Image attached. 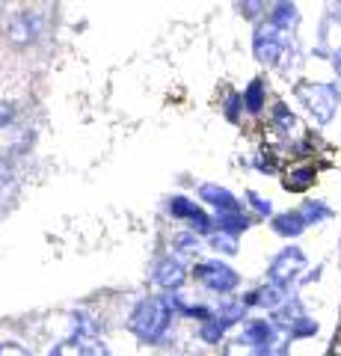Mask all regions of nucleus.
I'll return each instance as SVG.
<instances>
[{"label": "nucleus", "instance_id": "nucleus-1", "mask_svg": "<svg viewBox=\"0 0 341 356\" xmlns=\"http://www.w3.org/2000/svg\"><path fill=\"white\" fill-rule=\"evenodd\" d=\"M172 297H146L140 300L131 312V332L146 341V344H155L167 336V330L172 324Z\"/></svg>", "mask_w": 341, "mask_h": 356}, {"label": "nucleus", "instance_id": "nucleus-2", "mask_svg": "<svg viewBox=\"0 0 341 356\" xmlns=\"http://www.w3.org/2000/svg\"><path fill=\"white\" fill-rule=\"evenodd\" d=\"M297 98L306 104V110L317 122H329L335 116V107L341 104V86L338 83H303V86H297Z\"/></svg>", "mask_w": 341, "mask_h": 356}, {"label": "nucleus", "instance_id": "nucleus-3", "mask_svg": "<svg viewBox=\"0 0 341 356\" xmlns=\"http://www.w3.org/2000/svg\"><path fill=\"white\" fill-rule=\"evenodd\" d=\"M193 273H196V280L214 294H232L240 285V273L235 270V267H228L226 261H217V259L196 264Z\"/></svg>", "mask_w": 341, "mask_h": 356}, {"label": "nucleus", "instance_id": "nucleus-4", "mask_svg": "<svg viewBox=\"0 0 341 356\" xmlns=\"http://www.w3.org/2000/svg\"><path fill=\"white\" fill-rule=\"evenodd\" d=\"M303 270H306V252L300 247H285V250H279V255H273L267 273H270L273 285L288 288Z\"/></svg>", "mask_w": 341, "mask_h": 356}, {"label": "nucleus", "instance_id": "nucleus-5", "mask_svg": "<svg viewBox=\"0 0 341 356\" xmlns=\"http://www.w3.org/2000/svg\"><path fill=\"white\" fill-rule=\"evenodd\" d=\"M169 214L184 220V226H190L196 235H214V220L205 214V211L199 208V202H193V199L187 196H172L169 199Z\"/></svg>", "mask_w": 341, "mask_h": 356}, {"label": "nucleus", "instance_id": "nucleus-6", "mask_svg": "<svg viewBox=\"0 0 341 356\" xmlns=\"http://www.w3.org/2000/svg\"><path fill=\"white\" fill-rule=\"evenodd\" d=\"M252 51H256V60L264 65H276L282 60V51H285V39H282V30H276L267 21L256 30L252 36Z\"/></svg>", "mask_w": 341, "mask_h": 356}, {"label": "nucleus", "instance_id": "nucleus-7", "mask_svg": "<svg viewBox=\"0 0 341 356\" xmlns=\"http://www.w3.org/2000/svg\"><path fill=\"white\" fill-rule=\"evenodd\" d=\"M276 336H279V327L267 318H247L244 321V339L249 344H256L264 356H273L270 344H276Z\"/></svg>", "mask_w": 341, "mask_h": 356}, {"label": "nucleus", "instance_id": "nucleus-8", "mask_svg": "<svg viewBox=\"0 0 341 356\" xmlns=\"http://www.w3.org/2000/svg\"><path fill=\"white\" fill-rule=\"evenodd\" d=\"M187 280V264L181 259H175V255H167V259H160L155 264V273H151V282L163 291H175V288H181Z\"/></svg>", "mask_w": 341, "mask_h": 356}, {"label": "nucleus", "instance_id": "nucleus-9", "mask_svg": "<svg viewBox=\"0 0 341 356\" xmlns=\"http://www.w3.org/2000/svg\"><path fill=\"white\" fill-rule=\"evenodd\" d=\"M9 42L15 44H30L42 36V15L39 13H18L9 21Z\"/></svg>", "mask_w": 341, "mask_h": 356}, {"label": "nucleus", "instance_id": "nucleus-10", "mask_svg": "<svg viewBox=\"0 0 341 356\" xmlns=\"http://www.w3.org/2000/svg\"><path fill=\"white\" fill-rule=\"evenodd\" d=\"M199 196L217 211V217L219 214H238V211H244V208H240V202H238V196L232 191H226V187H219V184H202L199 187Z\"/></svg>", "mask_w": 341, "mask_h": 356}, {"label": "nucleus", "instance_id": "nucleus-11", "mask_svg": "<svg viewBox=\"0 0 341 356\" xmlns=\"http://www.w3.org/2000/svg\"><path fill=\"white\" fill-rule=\"evenodd\" d=\"M244 303L247 306H261V309H282L285 303H288V288H282V285H258L256 291H249L244 297Z\"/></svg>", "mask_w": 341, "mask_h": 356}, {"label": "nucleus", "instance_id": "nucleus-12", "mask_svg": "<svg viewBox=\"0 0 341 356\" xmlns=\"http://www.w3.org/2000/svg\"><path fill=\"white\" fill-rule=\"evenodd\" d=\"M309 226V222L303 220L300 211H285V214H276L273 217V232L282 238H297V235H303V229Z\"/></svg>", "mask_w": 341, "mask_h": 356}, {"label": "nucleus", "instance_id": "nucleus-13", "mask_svg": "<svg viewBox=\"0 0 341 356\" xmlns=\"http://www.w3.org/2000/svg\"><path fill=\"white\" fill-rule=\"evenodd\" d=\"M247 303H244V300H238V297H232V300H223V303H219L217 306V312H214V315L219 318V321H223V324L226 327H235V324H240V321H247Z\"/></svg>", "mask_w": 341, "mask_h": 356}, {"label": "nucleus", "instance_id": "nucleus-14", "mask_svg": "<svg viewBox=\"0 0 341 356\" xmlns=\"http://www.w3.org/2000/svg\"><path fill=\"white\" fill-rule=\"evenodd\" d=\"M249 217L244 214V211H238V214H219L214 217V232H226V235H240V232L249 229Z\"/></svg>", "mask_w": 341, "mask_h": 356}, {"label": "nucleus", "instance_id": "nucleus-15", "mask_svg": "<svg viewBox=\"0 0 341 356\" xmlns=\"http://www.w3.org/2000/svg\"><path fill=\"white\" fill-rule=\"evenodd\" d=\"M264 98H267V89H264V81H252L244 92V107L249 113H261L264 110Z\"/></svg>", "mask_w": 341, "mask_h": 356}, {"label": "nucleus", "instance_id": "nucleus-16", "mask_svg": "<svg viewBox=\"0 0 341 356\" xmlns=\"http://www.w3.org/2000/svg\"><path fill=\"white\" fill-rule=\"evenodd\" d=\"M226 324L219 321L217 315H211L208 321H202V327H199V336H202V341H208V344H219L223 341V336H226Z\"/></svg>", "mask_w": 341, "mask_h": 356}, {"label": "nucleus", "instance_id": "nucleus-17", "mask_svg": "<svg viewBox=\"0 0 341 356\" xmlns=\"http://www.w3.org/2000/svg\"><path fill=\"white\" fill-rule=\"evenodd\" d=\"M270 24L276 30H285V27L297 24V6L294 3H276L273 6V15H270Z\"/></svg>", "mask_w": 341, "mask_h": 356}, {"label": "nucleus", "instance_id": "nucleus-18", "mask_svg": "<svg viewBox=\"0 0 341 356\" xmlns=\"http://www.w3.org/2000/svg\"><path fill=\"white\" fill-rule=\"evenodd\" d=\"M300 214H303V220L309 222V226H315V222H321V220H329V217H333V208L324 205V202H317V199H312V202H303Z\"/></svg>", "mask_w": 341, "mask_h": 356}, {"label": "nucleus", "instance_id": "nucleus-19", "mask_svg": "<svg viewBox=\"0 0 341 356\" xmlns=\"http://www.w3.org/2000/svg\"><path fill=\"white\" fill-rule=\"evenodd\" d=\"M315 181V172L309 170V166H300V170H294V172H288V178H285V187L288 191H294V193H300V191H306Z\"/></svg>", "mask_w": 341, "mask_h": 356}, {"label": "nucleus", "instance_id": "nucleus-20", "mask_svg": "<svg viewBox=\"0 0 341 356\" xmlns=\"http://www.w3.org/2000/svg\"><path fill=\"white\" fill-rule=\"evenodd\" d=\"M208 243H211L217 252H226V255H235L238 252V238L235 235H226V232H214V235H208Z\"/></svg>", "mask_w": 341, "mask_h": 356}, {"label": "nucleus", "instance_id": "nucleus-21", "mask_svg": "<svg viewBox=\"0 0 341 356\" xmlns=\"http://www.w3.org/2000/svg\"><path fill=\"white\" fill-rule=\"evenodd\" d=\"M74 339L81 341V348H83L86 356H113V353L107 350V344L98 339V336H74Z\"/></svg>", "mask_w": 341, "mask_h": 356}, {"label": "nucleus", "instance_id": "nucleus-22", "mask_svg": "<svg viewBox=\"0 0 341 356\" xmlns=\"http://www.w3.org/2000/svg\"><path fill=\"white\" fill-rule=\"evenodd\" d=\"M226 356H264V353L256 348V344H249L244 336H240V339L226 344Z\"/></svg>", "mask_w": 341, "mask_h": 356}, {"label": "nucleus", "instance_id": "nucleus-23", "mask_svg": "<svg viewBox=\"0 0 341 356\" xmlns=\"http://www.w3.org/2000/svg\"><path fill=\"white\" fill-rule=\"evenodd\" d=\"M315 332H317V324H315V321H312V318H306V315H300V318H297L294 324H291L288 336H291V339H306V336H315Z\"/></svg>", "mask_w": 341, "mask_h": 356}, {"label": "nucleus", "instance_id": "nucleus-24", "mask_svg": "<svg viewBox=\"0 0 341 356\" xmlns=\"http://www.w3.org/2000/svg\"><path fill=\"white\" fill-rule=\"evenodd\" d=\"M48 356H86V353H83V348H81V341L72 336V339H65V341H60V344H53Z\"/></svg>", "mask_w": 341, "mask_h": 356}, {"label": "nucleus", "instance_id": "nucleus-25", "mask_svg": "<svg viewBox=\"0 0 341 356\" xmlns=\"http://www.w3.org/2000/svg\"><path fill=\"white\" fill-rule=\"evenodd\" d=\"M240 110H247V107H244V95L232 92V95L226 98V119H228V122H238V119H240Z\"/></svg>", "mask_w": 341, "mask_h": 356}, {"label": "nucleus", "instance_id": "nucleus-26", "mask_svg": "<svg viewBox=\"0 0 341 356\" xmlns=\"http://www.w3.org/2000/svg\"><path fill=\"white\" fill-rule=\"evenodd\" d=\"M247 199H249V205H252V211H256V214H261V217H270V214H273V205H270L264 196H258L256 191H249Z\"/></svg>", "mask_w": 341, "mask_h": 356}, {"label": "nucleus", "instance_id": "nucleus-27", "mask_svg": "<svg viewBox=\"0 0 341 356\" xmlns=\"http://www.w3.org/2000/svg\"><path fill=\"white\" fill-rule=\"evenodd\" d=\"M0 356H30V350L18 341H0Z\"/></svg>", "mask_w": 341, "mask_h": 356}, {"label": "nucleus", "instance_id": "nucleus-28", "mask_svg": "<svg viewBox=\"0 0 341 356\" xmlns=\"http://www.w3.org/2000/svg\"><path fill=\"white\" fill-rule=\"evenodd\" d=\"M273 116H276V122H282V125H294V113L285 104H276V110H273Z\"/></svg>", "mask_w": 341, "mask_h": 356}, {"label": "nucleus", "instance_id": "nucleus-29", "mask_svg": "<svg viewBox=\"0 0 341 356\" xmlns=\"http://www.w3.org/2000/svg\"><path fill=\"white\" fill-rule=\"evenodd\" d=\"M13 116H15L13 104H0V128H3V125H9V122H13Z\"/></svg>", "mask_w": 341, "mask_h": 356}, {"label": "nucleus", "instance_id": "nucleus-30", "mask_svg": "<svg viewBox=\"0 0 341 356\" xmlns=\"http://www.w3.org/2000/svg\"><path fill=\"white\" fill-rule=\"evenodd\" d=\"M333 69H335V74L341 77V48H338V51H333Z\"/></svg>", "mask_w": 341, "mask_h": 356}, {"label": "nucleus", "instance_id": "nucleus-31", "mask_svg": "<svg viewBox=\"0 0 341 356\" xmlns=\"http://www.w3.org/2000/svg\"><path fill=\"white\" fill-rule=\"evenodd\" d=\"M273 356H279V353H273Z\"/></svg>", "mask_w": 341, "mask_h": 356}]
</instances>
